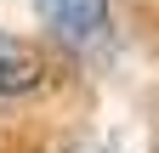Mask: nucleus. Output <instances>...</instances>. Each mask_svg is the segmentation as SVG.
<instances>
[{
  "label": "nucleus",
  "mask_w": 159,
  "mask_h": 153,
  "mask_svg": "<svg viewBox=\"0 0 159 153\" xmlns=\"http://www.w3.org/2000/svg\"><path fill=\"white\" fill-rule=\"evenodd\" d=\"M46 85V57L17 34H0V97H29Z\"/></svg>",
  "instance_id": "nucleus-2"
},
{
  "label": "nucleus",
  "mask_w": 159,
  "mask_h": 153,
  "mask_svg": "<svg viewBox=\"0 0 159 153\" xmlns=\"http://www.w3.org/2000/svg\"><path fill=\"white\" fill-rule=\"evenodd\" d=\"M40 23L68 46H91L108 28V0H34Z\"/></svg>",
  "instance_id": "nucleus-1"
}]
</instances>
